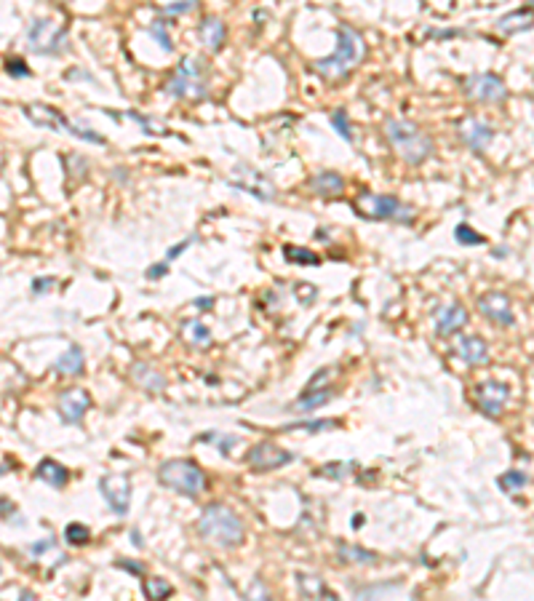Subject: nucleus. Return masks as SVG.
I'll use <instances>...</instances> for the list:
<instances>
[{"mask_svg":"<svg viewBox=\"0 0 534 601\" xmlns=\"http://www.w3.org/2000/svg\"><path fill=\"white\" fill-rule=\"evenodd\" d=\"M25 118L38 126V128H49V131H67L70 128V120L65 118L59 110L54 107H46V104H25L22 107Z\"/></svg>","mask_w":534,"mask_h":601,"instance_id":"13","label":"nucleus"},{"mask_svg":"<svg viewBox=\"0 0 534 601\" xmlns=\"http://www.w3.org/2000/svg\"><path fill=\"white\" fill-rule=\"evenodd\" d=\"M198 5V0H182V3H174V5H166V14H187Z\"/></svg>","mask_w":534,"mask_h":601,"instance_id":"42","label":"nucleus"},{"mask_svg":"<svg viewBox=\"0 0 534 601\" xmlns=\"http://www.w3.org/2000/svg\"><path fill=\"white\" fill-rule=\"evenodd\" d=\"M283 257H286V262H294V264H318L321 262V257H318L316 251H310V249H305V246H283Z\"/></svg>","mask_w":534,"mask_h":601,"instance_id":"28","label":"nucleus"},{"mask_svg":"<svg viewBox=\"0 0 534 601\" xmlns=\"http://www.w3.org/2000/svg\"><path fill=\"white\" fill-rule=\"evenodd\" d=\"M158 481L185 497H200L206 489V476L193 460H166L158 468Z\"/></svg>","mask_w":534,"mask_h":601,"instance_id":"5","label":"nucleus"},{"mask_svg":"<svg viewBox=\"0 0 534 601\" xmlns=\"http://www.w3.org/2000/svg\"><path fill=\"white\" fill-rule=\"evenodd\" d=\"M131 543H134V545H142V543H145V540H142V537H139V532H131Z\"/></svg>","mask_w":534,"mask_h":601,"instance_id":"48","label":"nucleus"},{"mask_svg":"<svg viewBox=\"0 0 534 601\" xmlns=\"http://www.w3.org/2000/svg\"><path fill=\"white\" fill-rule=\"evenodd\" d=\"M51 545H54V540H43V543H35V545L30 548V553H32V556H38V553H43L46 548H51Z\"/></svg>","mask_w":534,"mask_h":601,"instance_id":"46","label":"nucleus"},{"mask_svg":"<svg viewBox=\"0 0 534 601\" xmlns=\"http://www.w3.org/2000/svg\"><path fill=\"white\" fill-rule=\"evenodd\" d=\"M532 24H534L532 8H518V11H513V14H508V16H502V19L497 22V30H500L502 35H513V32L529 30Z\"/></svg>","mask_w":534,"mask_h":601,"instance_id":"23","label":"nucleus"},{"mask_svg":"<svg viewBox=\"0 0 534 601\" xmlns=\"http://www.w3.org/2000/svg\"><path fill=\"white\" fill-rule=\"evenodd\" d=\"M193 240L195 238L190 236V238H185V240H179V243H174L169 251H166V262H174V260H176V257H179V254H182V251H185V249H187V246H190Z\"/></svg>","mask_w":534,"mask_h":601,"instance_id":"41","label":"nucleus"},{"mask_svg":"<svg viewBox=\"0 0 534 601\" xmlns=\"http://www.w3.org/2000/svg\"><path fill=\"white\" fill-rule=\"evenodd\" d=\"M294 457L286 452V449H281V446H275V444H257L248 455H246V462L251 465V468H257V470H275V468H281V465H286V462H292Z\"/></svg>","mask_w":534,"mask_h":601,"instance_id":"12","label":"nucleus"},{"mask_svg":"<svg viewBox=\"0 0 534 601\" xmlns=\"http://www.w3.org/2000/svg\"><path fill=\"white\" fill-rule=\"evenodd\" d=\"M340 422H334V420H310V422H292V425H286L283 431H307V433H318V431H332V428H337Z\"/></svg>","mask_w":534,"mask_h":601,"instance_id":"33","label":"nucleus"},{"mask_svg":"<svg viewBox=\"0 0 534 601\" xmlns=\"http://www.w3.org/2000/svg\"><path fill=\"white\" fill-rule=\"evenodd\" d=\"M163 91L174 99H203L209 94V67L203 59L187 56L176 65V70L166 80Z\"/></svg>","mask_w":534,"mask_h":601,"instance_id":"4","label":"nucleus"},{"mask_svg":"<svg viewBox=\"0 0 534 601\" xmlns=\"http://www.w3.org/2000/svg\"><path fill=\"white\" fill-rule=\"evenodd\" d=\"M185 334L190 337V342L198 345V348H209L211 345V332L200 321H187L185 324Z\"/></svg>","mask_w":534,"mask_h":601,"instance_id":"32","label":"nucleus"},{"mask_svg":"<svg viewBox=\"0 0 534 601\" xmlns=\"http://www.w3.org/2000/svg\"><path fill=\"white\" fill-rule=\"evenodd\" d=\"M166 273H169V262H166V260H163V262H155V264H150V267H147V278H150V281H158V278H163Z\"/></svg>","mask_w":534,"mask_h":601,"instance_id":"40","label":"nucleus"},{"mask_svg":"<svg viewBox=\"0 0 534 601\" xmlns=\"http://www.w3.org/2000/svg\"><path fill=\"white\" fill-rule=\"evenodd\" d=\"M89 407H91V396H89L83 387H73V390H67V393L59 396L56 411H59L62 422H67V425H80L83 417H86V411H89Z\"/></svg>","mask_w":534,"mask_h":601,"instance_id":"10","label":"nucleus"},{"mask_svg":"<svg viewBox=\"0 0 534 601\" xmlns=\"http://www.w3.org/2000/svg\"><path fill=\"white\" fill-rule=\"evenodd\" d=\"M27 46L30 51L35 54H43V56H51V54H62L67 48V30L54 24L51 19H35L27 30Z\"/></svg>","mask_w":534,"mask_h":601,"instance_id":"7","label":"nucleus"},{"mask_svg":"<svg viewBox=\"0 0 534 601\" xmlns=\"http://www.w3.org/2000/svg\"><path fill=\"white\" fill-rule=\"evenodd\" d=\"M54 369H56L59 374H67V377L83 374V350H80L78 345H70V348L56 359Z\"/></svg>","mask_w":534,"mask_h":601,"instance_id":"24","label":"nucleus"},{"mask_svg":"<svg viewBox=\"0 0 534 601\" xmlns=\"http://www.w3.org/2000/svg\"><path fill=\"white\" fill-rule=\"evenodd\" d=\"M454 238L460 240L462 246H481V243L486 240L484 236L476 233L470 225H457V227H454Z\"/></svg>","mask_w":534,"mask_h":601,"instance_id":"37","label":"nucleus"},{"mask_svg":"<svg viewBox=\"0 0 534 601\" xmlns=\"http://www.w3.org/2000/svg\"><path fill=\"white\" fill-rule=\"evenodd\" d=\"M385 137H388V142L395 147V152H398L406 163H412V166L425 163V161L430 158V152H433L430 137L422 134V131L417 128V123H412V120H395V118L385 120Z\"/></svg>","mask_w":534,"mask_h":601,"instance_id":"3","label":"nucleus"},{"mask_svg":"<svg viewBox=\"0 0 534 601\" xmlns=\"http://www.w3.org/2000/svg\"><path fill=\"white\" fill-rule=\"evenodd\" d=\"M478 310L484 313L489 321L494 324H502V326H513V308H510V299L500 291H491V294H484L478 299Z\"/></svg>","mask_w":534,"mask_h":601,"instance_id":"14","label":"nucleus"},{"mask_svg":"<svg viewBox=\"0 0 534 601\" xmlns=\"http://www.w3.org/2000/svg\"><path fill=\"white\" fill-rule=\"evenodd\" d=\"M118 567H121V569H131V572H137V575L145 572V567H142V564H134V561H118Z\"/></svg>","mask_w":534,"mask_h":601,"instance_id":"45","label":"nucleus"},{"mask_svg":"<svg viewBox=\"0 0 534 601\" xmlns=\"http://www.w3.org/2000/svg\"><path fill=\"white\" fill-rule=\"evenodd\" d=\"M454 35H460V30H430V38H438V41L454 38Z\"/></svg>","mask_w":534,"mask_h":601,"instance_id":"44","label":"nucleus"},{"mask_svg":"<svg viewBox=\"0 0 534 601\" xmlns=\"http://www.w3.org/2000/svg\"><path fill=\"white\" fill-rule=\"evenodd\" d=\"M307 188L318 195H342L345 192V179L337 171H318L316 177H310Z\"/></svg>","mask_w":534,"mask_h":601,"instance_id":"20","label":"nucleus"},{"mask_svg":"<svg viewBox=\"0 0 534 601\" xmlns=\"http://www.w3.org/2000/svg\"><path fill=\"white\" fill-rule=\"evenodd\" d=\"M35 476L40 481H46L54 489H62V486H67V481H70V470H67L65 465L54 462V460H43V462L35 468Z\"/></svg>","mask_w":534,"mask_h":601,"instance_id":"22","label":"nucleus"},{"mask_svg":"<svg viewBox=\"0 0 534 601\" xmlns=\"http://www.w3.org/2000/svg\"><path fill=\"white\" fill-rule=\"evenodd\" d=\"M169 27H171V22H169V19H163V16L150 24V35H152V41L163 48L166 54H171V51H174V41H171V35H169Z\"/></svg>","mask_w":534,"mask_h":601,"instance_id":"29","label":"nucleus"},{"mask_svg":"<svg viewBox=\"0 0 534 601\" xmlns=\"http://www.w3.org/2000/svg\"><path fill=\"white\" fill-rule=\"evenodd\" d=\"M211 305H214V299H211V297H198V299H195V308H206V310H209Z\"/></svg>","mask_w":534,"mask_h":601,"instance_id":"47","label":"nucleus"},{"mask_svg":"<svg viewBox=\"0 0 534 601\" xmlns=\"http://www.w3.org/2000/svg\"><path fill=\"white\" fill-rule=\"evenodd\" d=\"M198 534L217 548H235L243 543L246 529H243L238 513H233L227 505L211 503L203 508V513L198 519Z\"/></svg>","mask_w":534,"mask_h":601,"instance_id":"1","label":"nucleus"},{"mask_svg":"<svg viewBox=\"0 0 534 601\" xmlns=\"http://www.w3.org/2000/svg\"><path fill=\"white\" fill-rule=\"evenodd\" d=\"M356 470V462H332V465H323L318 470V476H326V479H345Z\"/></svg>","mask_w":534,"mask_h":601,"instance_id":"34","label":"nucleus"},{"mask_svg":"<svg viewBox=\"0 0 534 601\" xmlns=\"http://www.w3.org/2000/svg\"><path fill=\"white\" fill-rule=\"evenodd\" d=\"M99 489H102V497L107 500L110 505V510L115 513V516H126L128 513V508H131V481L126 473L121 476H102L99 479Z\"/></svg>","mask_w":534,"mask_h":601,"instance_id":"9","label":"nucleus"},{"mask_svg":"<svg viewBox=\"0 0 534 601\" xmlns=\"http://www.w3.org/2000/svg\"><path fill=\"white\" fill-rule=\"evenodd\" d=\"M465 94L473 96L476 102H502L508 96V89L500 75L494 72H478L465 78Z\"/></svg>","mask_w":534,"mask_h":601,"instance_id":"8","label":"nucleus"},{"mask_svg":"<svg viewBox=\"0 0 534 601\" xmlns=\"http://www.w3.org/2000/svg\"><path fill=\"white\" fill-rule=\"evenodd\" d=\"M460 137H462V142L467 144L473 152H484V150H489L491 139H494V131H491L486 123H481V120L470 118L460 128Z\"/></svg>","mask_w":534,"mask_h":601,"instance_id":"16","label":"nucleus"},{"mask_svg":"<svg viewBox=\"0 0 534 601\" xmlns=\"http://www.w3.org/2000/svg\"><path fill=\"white\" fill-rule=\"evenodd\" d=\"M340 556L342 561H350V564H377V553L366 551L361 545H347V543H340Z\"/></svg>","mask_w":534,"mask_h":601,"instance_id":"26","label":"nucleus"},{"mask_svg":"<svg viewBox=\"0 0 534 601\" xmlns=\"http://www.w3.org/2000/svg\"><path fill=\"white\" fill-rule=\"evenodd\" d=\"M457 353H460V359L465 363H470V366H484L489 363V348H486V342L481 337H462L460 342H457Z\"/></svg>","mask_w":534,"mask_h":601,"instance_id":"18","label":"nucleus"},{"mask_svg":"<svg viewBox=\"0 0 534 601\" xmlns=\"http://www.w3.org/2000/svg\"><path fill=\"white\" fill-rule=\"evenodd\" d=\"M5 72H8L11 78H30V75H32V70L25 65V59H19V56L5 59Z\"/></svg>","mask_w":534,"mask_h":601,"instance_id":"38","label":"nucleus"},{"mask_svg":"<svg viewBox=\"0 0 534 601\" xmlns=\"http://www.w3.org/2000/svg\"><path fill=\"white\" fill-rule=\"evenodd\" d=\"M65 540L70 543V545H86L89 540H91V532L86 524H67L65 529Z\"/></svg>","mask_w":534,"mask_h":601,"instance_id":"36","label":"nucleus"},{"mask_svg":"<svg viewBox=\"0 0 534 601\" xmlns=\"http://www.w3.org/2000/svg\"><path fill=\"white\" fill-rule=\"evenodd\" d=\"M329 120H332V128L340 134L345 142H353V126H350V118H347V110H345V107H337V110L329 115Z\"/></svg>","mask_w":534,"mask_h":601,"instance_id":"30","label":"nucleus"},{"mask_svg":"<svg viewBox=\"0 0 534 601\" xmlns=\"http://www.w3.org/2000/svg\"><path fill=\"white\" fill-rule=\"evenodd\" d=\"M128 118L137 120L139 126H145L147 134H163V131H166V128H163V123H155V120L145 118V115H139V113H128Z\"/></svg>","mask_w":534,"mask_h":601,"instance_id":"39","label":"nucleus"},{"mask_svg":"<svg viewBox=\"0 0 534 601\" xmlns=\"http://www.w3.org/2000/svg\"><path fill=\"white\" fill-rule=\"evenodd\" d=\"M131 377L137 380V383L142 385V387H147V390H152V393H161L163 387H166V380L158 374V372H152L150 366H145V363H139V366H134L131 369Z\"/></svg>","mask_w":534,"mask_h":601,"instance_id":"25","label":"nucleus"},{"mask_svg":"<svg viewBox=\"0 0 534 601\" xmlns=\"http://www.w3.org/2000/svg\"><path fill=\"white\" fill-rule=\"evenodd\" d=\"M174 593L171 582H166L163 577H145V596L147 599H166Z\"/></svg>","mask_w":534,"mask_h":601,"instance_id":"31","label":"nucleus"},{"mask_svg":"<svg viewBox=\"0 0 534 601\" xmlns=\"http://www.w3.org/2000/svg\"><path fill=\"white\" fill-rule=\"evenodd\" d=\"M56 281L49 278V275H43V278H38V281H32V294H43V291H49Z\"/></svg>","mask_w":534,"mask_h":601,"instance_id":"43","label":"nucleus"},{"mask_svg":"<svg viewBox=\"0 0 534 601\" xmlns=\"http://www.w3.org/2000/svg\"><path fill=\"white\" fill-rule=\"evenodd\" d=\"M465 324H467V310L462 308L460 302H454V305H449V308H443V310L438 313L436 332L441 337H452L457 334Z\"/></svg>","mask_w":534,"mask_h":601,"instance_id":"17","label":"nucleus"},{"mask_svg":"<svg viewBox=\"0 0 534 601\" xmlns=\"http://www.w3.org/2000/svg\"><path fill=\"white\" fill-rule=\"evenodd\" d=\"M366 54V43L358 30H353L350 24H340L337 30V48L332 56L313 62V70L323 78H342L353 70Z\"/></svg>","mask_w":534,"mask_h":601,"instance_id":"2","label":"nucleus"},{"mask_svg":"<svg viewBox=\"0 0 534 601\" xmlns=\"http://www.w3.org/2000/svg\"><path fill=\"white\" fill-rule=\"evenodd\" d=\"M238 174H241L243 179H233V188L248 192V195H254V198H259V201H272V198H275V195H272V188H270V182H267L257 168L241 166L238 168Z\"/></svg>","mask_w":534,"mask_h":601,"instance_id":"15","label":"nucleus"},{"mask_svg":"<svg viewBox=\"0 0 534 601\" xmlns=\"http://www.w3.org/2000/svg\"><path fill=\"white\" fill-rule=\"evenodd\" d=\"M198 35L203 41V46L209 51H219L224 46V38H227V30H224V22H219L217 16H206L203 22L198 24Z\"/></svg>","mask_w":534,"mask_h":601,"instance_id":"19","label":"nucleus"},{"mask_svg":"<svg viewBox=\"0 0 534 601\" xmlns=\"http://www.w3.org/2000/svg\"><path fill=\"white\" fill-rule=\"evenodd\" d=\"M3 473H5V470H3V468H0V476H3Z\"/></svg>","mask_w":534,"mask_h":601,"instance_id":"49","label":"nucleus"},{"mask_svg":"<svg viewBox=\"0 0 534 601\" xmlns=\"http://www.w3.org/2000/svg\"><path fill=\"white\" fill-rule=\"evenodd\" d=\"M299 591L305 593V596H323V599H334V593L326 588V582L316 575H299Z\"/></svg>","mask_w":534,"mask_h":601,"instance_id":"27","label":"nucleus"},{"mask_svg":"<svg viewBox=\"0 0 534 601\" xmlns=\"http://www.w3.org/2000/svg\"><path fill=\"white\" fill-rule=\"evenodd\" d=\"M476 398H478V407L484 414L489 417H500L502 414V409L508 404L510 398V387L505 383H494V380H489V383H478L476 387Z\"/></svg>","mask_w":534,"mask_h":601,"instance_id":"11","label":"nucleus"},{"mask_svg":"<svg viewBox=\"0 0 534 601\" xmlns=\"http://www.w3.org/2000/svg\"><path fill=\"white\" fill-rule=\"evenodd\" d=\"M332 398V387L329 385H323V387H307L297 401H294V411H299V414H307V411H313V409H321L326 401Z\"/></svg>","mask_w":534,"mask_h":601,"instance_id":"21","label":"nucleus"},{"mask_svg":"<svg viewBox=\"0 0 534 601\" xmlns=\"http://www.w3.org/2000/svg\"><path fill=\"white\" fill-rule=\"evenodd\" d=\"M356 209L366 219H388V222H398V225H412L414 222V209L406 206V203H401L395 195L361 192L356 198Z\"/></svg>","mask_w":534,"mask_h":601,"instance_id":"6","label":"nucleus"},{"mask_svg":"<svg viewBox=\"0 0 534 601\" xmlns=\"http://www.w3.org/2000/svg\"><path fill=\"white\" fill-rule=\"evenodd\" d=\"M497 484L502 486V492H518L521 486H526V473H521V470H508V473H502Z\"/></svg>","mask_w":534,"mask_h":601,"instance_id":"35","label":"nucleus"}]
</instances>
